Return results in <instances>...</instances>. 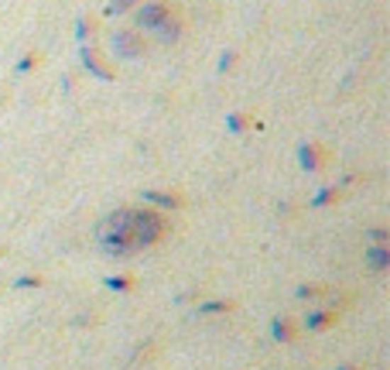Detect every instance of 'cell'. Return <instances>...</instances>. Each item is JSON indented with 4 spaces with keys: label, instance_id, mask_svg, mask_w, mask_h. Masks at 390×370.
<instances>
[{
    "label": "cell",
    "instance_id": "obj_1",
    "mask_svg": "<svg viewBox=\"0 0 390 370\" xmlns=\"http://www.w3.org/2000/svg\"><path fill=\"white\" fill-rule=\"evenodd\" d=\"M172 18V7L168 4H147L137 11V28H147V31H157L165 21Z\"/></svg>",
    "mask_w": 390,
    "mask_h": 370
},
{
    "label": "cell",
    "instance_id": "obj_2",
    "mask_svg": "<svg viewBox=\"0 0 390 370\" xmlns=\"http://www.w3.org/2000/svg\"><path fill=\"white\" fill-rule=\"evenodd\" d=\"M117 52L123 55V59H134V55H140V45H134V41H130V31H120V35H117Z\"/></svg>",
    "mask_w": 390,
    "mask_h": 370
},
{
    "label": "cell",
    "instance_id": "obj_3",
    "mask_svg": "<svg viewBox=\"0 0 390 370\" xmlns=\"http://www.w3.org/2000/svg\"><path fill=\"white\" fill-rule=\"evenodd\" d=\"M367 257H370L373 268H380V271H384V268H390V247H370V251H367Z\"/></svg>",
    "mask_w": 390,
    "mask_h": 370
},
{
    "label": "cell",
    "instance_id": "obj_4",
    "mask_svg": "<svg viewBox=\"0 0 390 370\" xmlns=\"http://www.w3.org/2000/svg\"><path fill=\"white\" fill-rule=\"evenodd\" d=\"M332 319H335V312H312V315L305 319V326H308V330H322V326H329Z\"/></svg>",
    "mask_w": 390,
    "mask_h": 370
},
{
    "label": "cell",
    "instance_id": "obj_5",
    "mask_svg": "<svg viewBox=\"0 0 390 370\" xmlns=\"http://www.w3.org/2000/svg\"><path fill=\"white\" fill-rule=\"evenodd\" d=\"M144 199H147V202H157V206H178L175 195H168V192H151V189L144 192Z\"/></svg>",
    "mask_w": 390,
    "mask_h": 370
},
{
    "label": "cell",
    "instance_id": "obj_6",
    "mask_svg": "<svg viewBox=\"0 0 390 370\" xmlns=\"http://www.w3.org/2000/svg\"><path fill=\"white\" fill-rule=\"evenodd\" d=\"M274 332H277V339H291V322L288 319H274Z\"/></svg>",
    "mask_w": 390,
    "mask_h": 370
},
{
    "label": "cell",
    "instance_id": "obj_7",
    "mask_svg": "<svg viewBox=\"0 0 390 370\" xmlns=\"http://www.w3.org/2000/svg\"><path fill=\"white\" fill-rule=\"evenodd\" d=\"M130 4H134V0H110L106 14H123V11H130Z\"/></svg>",
    "mask_w": 390,
    "mask_h": 370
},
{
    "label": "cell",
    "instance_id": "obj_8",
    "mask_svg": "<svg viewBox=\"0 0 390 370\" xmlns=\"http://www.w3.org/2000/svg\"><path fill=\"white\" fill-rule=\"evenodd\" d=\"M110 288H130V278H106Z\"/></svg>",
    "mask_w": 390,
    "mask_h": 370
},
{
    "label": "cell",
    "instance_id": "obj_9",
    "mask_svg": "<svg viewBox=\"0 0 390 370\" xmlns=\"http://www.w3.org/2000/svg\"><path fill=\"white\" fill-rule=\"evenodd\" d=\"M230 305H223V302H209V305H202V312H226Z\"/></svg>",
    "mask_w": 390,
    "mask_h": 370
},
{
    "label": "cell",
    "instance_id": "obj_10",
    "mask_svg": "<svg viewBox=\"0 0 390 370\" xmlns=\"http://www.w3.org/2000/svg\"><path fill=\"white\" fill-rule=\"evenodd\" d=\"M31 285H38V278H21L18 288H31Z\"/></svg>",
    "mask_w": 390,
    "mask_h": 370
},
{
    "label": "cell",
    "instance_id": "obj_11",
    "mask_svg": "<svg viewBox=\"0 0 390 370\" xmlns=\"http://www.w3.org/2000/svg\"><path fill=\"white\" fill-rule=\"evenodd\" d=\"M342 370H350V367H342Z\"/></svg>",
    "mask_w": 390,
    "mask_h": 370
}]
</instances>
